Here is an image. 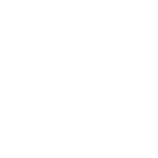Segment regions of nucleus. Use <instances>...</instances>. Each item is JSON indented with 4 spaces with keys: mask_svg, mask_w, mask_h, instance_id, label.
<instances>
[]
</instances>
